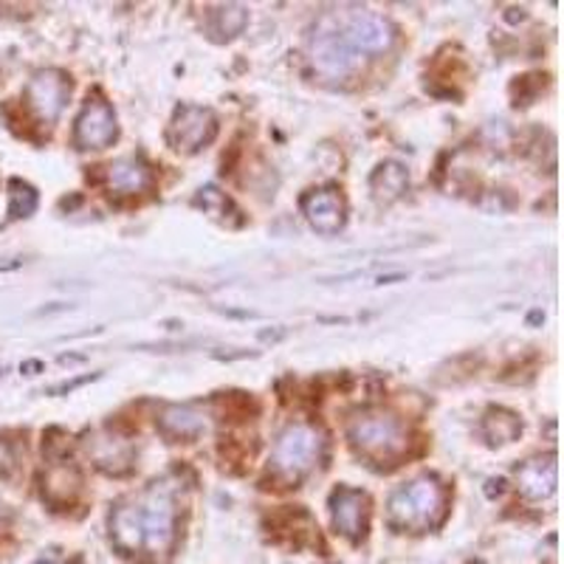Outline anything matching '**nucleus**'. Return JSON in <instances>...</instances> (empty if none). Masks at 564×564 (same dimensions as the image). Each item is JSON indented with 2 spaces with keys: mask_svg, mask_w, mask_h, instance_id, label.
Listing matches in <instances>:
<instances>
[{
  "mask_svg": "<svg viewBox=\"0 0 564 564\" xmlns=\"http://www.w3.org/2000/svg\"><path fill=\"white\" fill-rule=\"evenodd\" d=\"M361 59L365 57L347 43L334 14L322 18L314 40H311V65L316 68V74H322L325 79H347L359 70Z\"/></svg>",
  "mask_w": 564,
  "mask_h": 564,
  "instance_id": "39448f33",
  "label": "nucleus"
},
{
  "mask_svg": "<svg viewBox=\"0 0 564 564\" xmlns=\"http://www.w3.org/2000/svg\"><path fill=\"white\" fill-rule=\"evenodd\" d=\"M113 545L133 556H164L178 539V506L170 482H153L110 513Z\"/></svg>",
  "mask_w": 564,
  "mask_h": 564,
  "instance_id": "f257e3e1",
  "label": "nucleus"
},
{
  "mask_svg": "<svg viewBox=\"0 0 564 564\" xmlns=\"http://www.w3.org/2000/svg\"><path fill=\"white\" fill-rule=\"evenodd\" d=\"M34 206H37V193H34L32 186L12 181V204H9V215H12V218H26V215L34 212Z\"/></svg>",
  "mask_w": 564,
  "mask_h": 564,
  "instance_id": "6ab92c4d",
  "label": "nucleus"
},
{
  "mask_svg": "<svg viewBox=\"0 0 564 564\" xmlns=\"http://www.w3.org/2000/svg\"><path fill=\"white\" fill-rule=\"evenodd\" d=\"M302 212L319 235H336L345 226V198L339 189H314L302 198Z\"/></svg>",
  "mask_w": 564,
  "mask_h": 564,
  "instance_id": "9b49d317",
  "label": "nucleus"
},
{
  "mask_svg": "<svg viewBox=\"0 0 564 564\" xmlns=\"http://www.w3.org/2000/svg\"><path fill=\"white\" fill-rule=\"evenodd\" d=\"M347 435L367 460L376 463H395L410 446L404 423L384 410L359 412L347 426Z\"/></svg>",
  "mask_w": 564,
  "mask_h": 564,
  "instance_id": "7ed1b4c3",
  "label": "nucleus"
},
{
  "mask_svg": "<svg viewBox=\"0 0 564 564\" xmlns=\"http://www.w3.org/2000/svg\"><path fill=\"white\" fill-rule=\"evenodd\" d=\"M406 186H410V175H406V170L401 167V164H395V161L381 164L370 178L372 195H376V200H381V204H390V200L401 198V195L406 193Z\"/></svg>",
  "mask_w": 564,
  "mask_h": 564,
  "instance_id": "dca6fc26",
  "label": "nucleus"
},
{
  "mask_svg": "<svg viewBox=\"0 0 564 564\" xmlns=\"http://www.w3.org/2000/svg\"><path fill=\"white\" fill-rule=\"evenodd\" d=\"M325 432L316 423H291L289 430L276 437L274 455H271V468L282 480L296 482L308 471H314L316 463L325 455Z\"/></svg>",
  "mask_w": 564,
  "mask_h": 564,
  "instance_id": "20e7f679",
  "label": "nucleus"
},
{
  "mask_svg": "<svg viewBox=\"0 0 564 564\" xmlns=\"http://www.w3.org/2000/svg\"><path fill=\"white\" fill-rule=\"evenodd\" d=\"M68 97H70V79L57 68L37 70V74L32 77V83L26 85L29 108H32L34 116L45 124L57 122V116L63 113Z\"/></svg>",
  "mask_w": 564,
  "mask_h": 564,
  "instance_id": "6e6552de",
  "label": "nucleus"
},
{
  "mask_svg": "<svg viewBox=\"0 0 564 564\" xmlns=\"http://www.w3.org/2000/svg\"><path fill=\"white\" fill-rule=\"evenodd\" d=\"M330 513H334V525L341 536L361 539L367 533V520H370V497L359 488H336L330 497Z\"/></svg>",
  "mask_w": 564,
  "mask_h": 564,
  "instance_id": "9d476101",
  "label": "nucleus"
},
{
  "mask_svg": "<svg viewBox=\"0 0 564 564\" xmlns=\"http://www.w3.org/2000/svg\"><path fill=\"white\" fill-rule=\"evenodd\" d=\"M218 135V116L200 105H181L170 124V144L178 153H198Z\"/></svg>",
  "mask_w": 564,
  "mask_h": 564,
  "instance_id": "423d86ee",
  "label": "nucleus"
},
{
  "mask_svg": "<svg viewBox=\"0 0 564 564\" xmlns=\"http://www.w3.org/2000/svg\"><path fill=\"white\" fill-rule=\"evenodd\" d=\"M482 432L491 443H511L522 432V421L513 412L491 410L482 421Z\"/></svg>",
  "mask_w": 564,
  "mask_h": 564,
  "instance_id": "a211bd4d",
  "label": "nucleus"
},
{
  "mask_svg": "<svg viewBox=\"0 0 564 564\" xmlns=\"http://www.w3.org/2000/svg\"><path fill=\"white\" fill-rule=\"evenodd\" d=\"M105 184L119 195H139L150 186V167L141 159H119L105 167Z\"/></svg>",
  "mask_w": 564,
  "mask_h": 564,
  "instance_id": "ddd939ff",
  "label": "nucleus"
},
{
  "mask_svg": "<svg viewBox=\"0 0 564 564\" xmlns=\"http://www.w3.org/2000/svg\"><path fill=\"white\" fill-rule=\"evenodd\" d=\"M517 486L528 500H547L556 491V455H539L517 468Z\"/></svg>",
  "mask_w": 564,
  "mask_h": 564,
  "instance_id": "f8f14e48",
  "label": "nucleus"
},
{
  "mask_svg": "<svg viewBox=\"0 0 564 564\" xmlns=\"http://www.w3.org/2000/svg\"><path fill=\"white\" fill-rule=\"evenodd\" d=\"M215 18H218V32L224 37H235V34H240L246 29L249 14H246L243 7H220L215 12Z\"/></svg>",
  "mask_w": 564,
  "mask_h": 564,
  "instance_id": "aec40b11",
  "label": "nucleus"
},
{
  "mask_svg": "<svg viewBox=\"0 0 564 564\" xmlns=\"http://www.w3.org/2000/svg\"><path fill=\"white\" fill-rule=\"evenodd\" d=\"M130 457H133V446H130L124 437H99L94 441V460H97L99 468L105 471H116V475H122L130 468Z\"/></svg>",
  "mask_w": 564,
  "mask_h": 564,
  "instance_id": "f3484780",
  "label": "nucleus"
},
{
  "mask_svg": "<svg viewBox=\"0 0 564 564\" xmlns=\"http://www.w3.org/2000/svg\"><path fill=\"white\" fill-rule=\"evenodd\" d=\"M449 494L437 477H417L390 497V522L401 531H432L446 517Z\"/></svg>",
  "mask_w": 564,
  "mask_h": 564,
  "instance_id": "f03ea898",
  "label": "nucleus"
},
{
  "mask_svg": "<svg viewBox=\"0 0 564 564\" xmlns=\"http://www.w3.org/2000/svg\"><path fill=\"white\" fill-rule=\"evenodd\" d=\"M334 18L336 23H339L347 43H350L361 57H365V54H384L392 45V40H395L390 20H384L381 14L347 12L334 14Z\"/></svg>",
  "mask_w": 564,
  "mask_h": 564,
  "instance_id": "0eeeda50",
  "label": "nucleus"
},
{
  "mask_svg": "<svg viewBox=\"0 0 564 564\" xmlns=\"http://www.w3.org/2000/svg\"><path fill=\"white\" fill-rule=\"evenodd\" d=\"M119 135L116 113L105 99H88L74 124V141L83 150H105L110 148Z\"/></svg>",
  "mask_w": 564,
  "mask_h": 564,
  "instance_id": "1a4fd4ad",
  "label": "nucleus"
},
{
  "mask_svg": "<svg viewBox=\"0 0 564 564\" xmlns=\"http://www.w3.org/2000/svg\"><path fill=\"white\" fill-rule=\"evenodd\" d=\"M37 564H59V562H37Z\"/></svg>",
  "mask_w": 564,
  "mask_h": 564,
  "instance_id": "4be33fe9",
  "label": "nucleus"
},
{
  "mask_svg": "<svg viewBox=\"0 0 564 564\" xmlns=\"http://www.w3.org/2000/svg\"><path fill=\"white\" fill-rule=\"evenodd\" d=\"M79 486H83V480H79L77 468L70 466V460H54V466L45 475L43 494L54 506H68L77 497Z\"/></svg>",
  "mask_w": 564,
  "mask_h": 564,
  "instance_id": "2eb2a0df",
  "label": "nucleus"
},
{
  "mask_svg": "<svg viewBox=\"0 0 564 564\" xmlns=\"http://www.w3.org/2000/svg\"><path fill=\"white\" fill-rule=\"evenodd\" d=\"M198 200H200V206H204V209L209 212V215H215V218H218V220L229 218L226 212H235V206H231V200L226 198L224 193H218L215 186H206L204 193H200ZM235 215H238V212H235Z\"/></svg>",
  "mask_w": 564,
  "mask_h": 564,
  "instance_id": "412c9836",
  "label": "nucleus"
},
{
  "mask_svg": "<svg viewBox=\"0 0 564 564\" xmlns=\"http://www.w3.org/2000/svg\"><path fill=\"white\" fill-rule=\"evenodd\" d=\"M159 426L164 435L186 441V437H198L200 432L209 430V417H206V412L195 410V406H167L161 412Z\"/></svg>",
  "mask_w": 564,
  "mask_h": 564,
  "instance_id": "4468645a",
  "label": "nucleus"
}]
</instances>
